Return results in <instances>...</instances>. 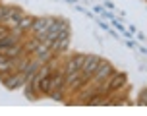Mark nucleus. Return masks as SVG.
Listing matches in <instances>:
<instances>
[{"label": "nucleus", "instance_id": "9b49d317", "mask_svg": "<svg viewBox=\"0 0 147 116\" xmlns=\"http://www.w3.org/2000/svg\"><path fill=\"white\" fill-rule=\"evenodd\" d=\"M138 105H141V107H147V89H143L140 93V99H138Z\"/></svg>", "mask_w": 147, "mask_h": 116}, {"label": "nucleus", "instance_id": "1a4fd4ad", "mask_svg": "<svg viewBox=\"0 0 147 116\" xmlns=\"http://www.w3.org/2000/svg\"><path fill=\"white\" fill-rule=\"evenodd\" d=\"M33 20H35L33 16H27V14H25L22 18L20 25H18L14 31H16V33H20V35H27V33H29V29H31V25H33Z\"/></svg>", "mask_w": 147, "mask_h": 116}, {"label": "nucleus", "instance_id": "f257e3e1", "mask_svg": "<svg viewBox=\"0 0 147 116\" xmlns=\"http://www.w3.org/2000/svg\"><path fill=\"white\" fill-rule=\"evenodd\" d=\"M54 20H56V18H52V16H47V18H35V20H33V25H31V29H29V35L37 37V39L43 43L45 37H47V33H49V29H51L52 23H54Z\"/></svg>", "mask_w": 147, "mask_h": 116}, {"label": "nucleus", "instance_id": "0eeeda50", "mask_svg": "<svg viewBox=\"0 0 147 116\" xmlns=\"http://www.w3.org/2000/svg\"><path fill=\"white\" fill-rule=\"evenodd\" d=\"M23 41H20V43L16 45H10V47H0V54L6 58H18L23 54Z\"/></svg>", "mask_w": 147, "mask_h": 116}, {"label": "nucleus", "instance_id": "f03ea898", "mask_svg": "<svg viewBox=\"0 0 147 116\" xmlns=\"http://www.w3.org/2000/svg\"><path fill=\"white\" fill-rule=\"evenodd\" d=\"M23 16H25V12H23L22 8H18V6H8L4 18L0 20V25H4V27H8V29H12V31H14V29L20 25V22H22Z\"/></svg>", "mask_w": 147, "mask_h": 116}, {"label": "nucleus", "instance_id": "423d86ee", "mask_svg": "<svg viewBox=\"0 0 147 116\" xmlns=\"http://www.w3.org/2000/svg\"><path fill=\"white\" fill-rule=\"evenodd\" d=\"M2 81H4V85H6L8 89H18V87H23V85H25L27 78H25V74L20 70V72L10 74L6 80H2Z\"/></svg>", "mask_w": 147, "mask_h": 116}, {"label": "nucleus", "instance_id": "f8f14e48", "mask_svg": "<svg viewBox=\"0 0 147 116\" xmlns=\"http://www.w3.org/2000/svg\"><path fill=\"white\" fill-rule=\"evenodd\" d=\"M10 33H12V29H8V27H4V25H0V39L8 37Z\"/></svg>", "mask_w": 147, "mask_h": 116}, {"label": "nucleus", "instance_id": "39448f33", "mask_svg": "<svg viewBox=\"0 0 147 116\" xmlns=\"http://www.w3.org/2000/svg\"><path fill=\"white\" fill-rule=\"evenodd\" d=\"M85 56H87V54H80V52L72 54V56L66 60V64H64V74H72V72L81 70V66L85 62Z\"/></svg>", "mask_w": 147, "mask_h": 116}, {"label": "nucleus", "instance_id": "6e6552de", "mask_svg": "<svg viewBox=\"0 0 147 116\" xmlns=\"http://www.w3.org/2000/svg\"><path fill=\"white\" fill-rule=\"evenodd\" d=\"M68 47H70V35H68V37H62V39H56V41H52L51 51L54 52V54H62V52L68 51Z\"/></svg>", "mask_w": 147, "mask_h": 116}, {"label": "nucleus", "instance_id": "20e7f679", "mask_svg": "<svg viewBox=\"0 0 147 116\" xmlns=\"http://www.w3.org/2000/svg\"><path fill=\"white\" fill-rule=\"evenodd\" d=\"M99 64H101V58L99 56H95V54H87V56H85V62L81 66V74H83V78L87 80V83H89V80H91V76L95 74V70L99 68Z\"/></svg>", "mask_w": 147, "mask_h": 116}, {"label": "nucleus", "instance_id": "9d476101", "mask_svg": "<svg viewBox=\"0 0 147 116\" xmlns=\"http://www.w3.org/2000/svg\"><path fill=\"white\" fill-rule=\"evenodd\" d=\"M22 37L20 33H16V31H12L8 37H4V39H0V47H10V45H16V43H20L22 41Z\"/></svg>", "mask_w": 147, "mask_h": 116}, {"label": "nucleus", "instance_id": "7ed1b4c3", "mask_svg": "<svg viewBox=\"0 0 147 116\" xmlns=\"http://www.w3.org/2000/svg\"><path fill=\"white\" fill-rule=\"evenodd\" d=\"M112 72H114V68L110 66V62H107V60H101L99 68L95 70V74H93V76H91V80H89V87H97L101 81L107 80V78H109Z\"/></svg>", "mask_w": 147, "mask_h": 116}]
</instances>
